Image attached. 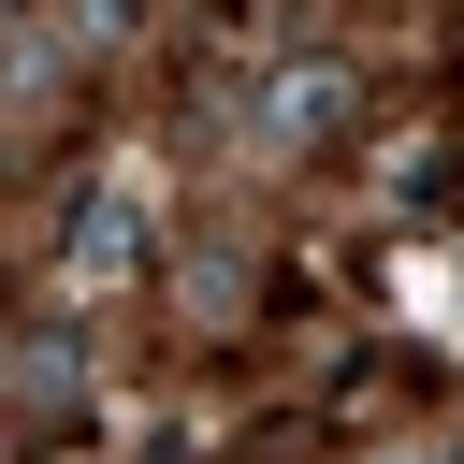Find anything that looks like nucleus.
Wrapping results in <instances>:
<instances>
[{"label":"nucleus","mask_w":464,"mask_h":464,"mask_svg":"<svg viewBox=\"0 0 464 464\" xmlns=\"http://www.w3.org/2000/svg\"><path fill=\"white\" fill-rule=\"evenodd\" d=\"M348 102H362V87L304 58V72H276V87H261V116H246V145H261V160H290V145H319V130H334Z\"/></svg>","instance_id":"obj_1"}]
</instances>
